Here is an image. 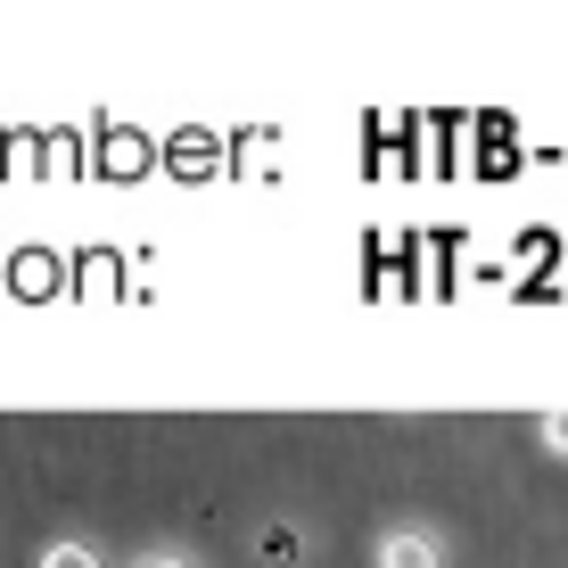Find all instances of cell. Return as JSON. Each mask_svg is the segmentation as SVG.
<instances>
[{"mask_svg": "<svg viewBox=\"0 0 568 568\" xmlns=\"http://www.w3.org/2000/svg\"><path fill=\"white\" fill-rule=\"evenodd\" d=\"M371 560H379V568H445V536L404 519V527H387V536L371 544Z\"/></svg>", "mask_w": 568, "mask_h": 568, "instance_id": "1", "label": "cell"}, {"mask_svg": "<svg viewBox=\"0 0 568 568\" xmlns=\"http://www.w3.org/2000/svg\"><path fill=\"white\" fill-rule=\"evenodd\" d=\"M132 568H199V560H190V552H141Z\"/></svg>", "mask_w": 568, "mask_h": 568, "instance_id": "5", "label": "cell"}, {"mask_svg": "<svg viewBox=\"0 0 568 568\" xmlns=\"http://www.w3.org/2000/svg\"><path fill=\"white\" fill-rule=\"evenodd\" d=\"M42 568H100V552H91V544H50Z\"/></svg>", "mask_w": 568, "mask_h": 568, "instance_id": "3", "label": "cell"}, {"mask_svg": "<svg viewBox=\"0 0 568 568\" xmlns=\"http://www.w3.org/2000/svg\"><path fill=\"white\" fill-rule=\"evenodd\" d=\"M256 552H264L272 568H297V560H305V536H297V527H288V519H272L264 536H256Z\"/></svg>", "mask_w": 568, "mask_h": 568, "instance_id": "2", "label": "cell"}, {"mask_svg": "<svg viewBox=\"0 0 568 568\" xmlns=\"http://www.w3.org/2000/svg\"><path fill=\"white\" fill-rule=\"evenodd\" d=\"M544 445H552V454H568V413H544Z\"/></svg>", "mask_w": 568, "mask_h": 568, "instance_id": "4", "label": "cell"}]
</instances>
